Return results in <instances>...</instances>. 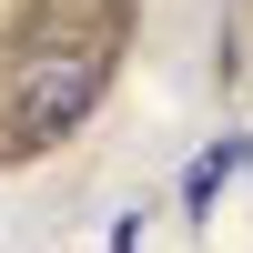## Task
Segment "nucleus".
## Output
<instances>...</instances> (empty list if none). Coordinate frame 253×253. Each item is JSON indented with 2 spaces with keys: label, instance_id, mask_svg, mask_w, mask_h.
<instances>
[{
  "label": "nucleus",
  "instance_id": "nucleus-1",
  "mask_svg": "<svg viewBox=\"0 0 253 253\" xmlns=\"http://www.w3.org/2000/svg\"><path fill=\"white\" fill-rule=\"evenodd\" d=\"M91 101H101V51L91 41H41V51L10 61V132L20 142H61Z\"/></svg>",
  "mask_w": 253,
  "mask_h": 253
},
{
  "label": "nucleus",
  "instance_id": "nucleus-3",
  "mask_svg": "<svg viewBox=\"0 0 253 253\" xmlns=\"http://www.w3.org/2000/svg\"><path fill=\"white\" fill-rule=\"evenodd\" d=\"M112 253H142V213H132V223H112Z\"/></svg>",
  "mask_w": 253,
  "mask_h": 253
},
{
  "label": "nucleus",
  "instance_id": "nucleus-2",
  "mask_svg": "<svg viewBox=\"0 0 253 253\" xmlns=\"http://www.w3.org/2000/svg\"><path fill=\"white\" fill-rule=\"evenodd\" d=\"M233 162H243V142H213V152L182 172V213H213V193H223V172H233Z\"/></svg>",
  "mask_w": 253,
  "mask_h": 253
}]
</instances>
